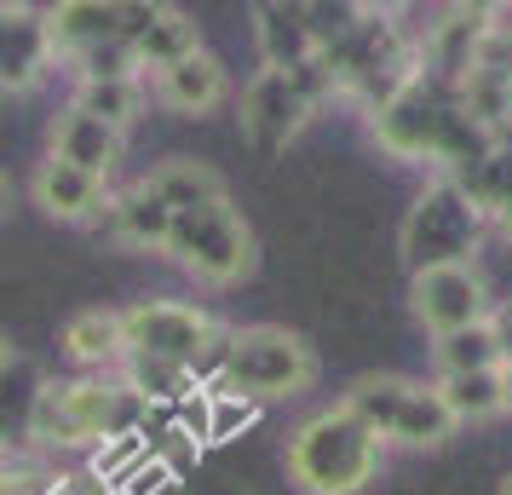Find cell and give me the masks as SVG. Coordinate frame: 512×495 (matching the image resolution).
Listing matches in <instances>:
<instances>
[{
	"label": "cell",
	"instance_id": "d6a6232c",
	"mask_svg": "<svg viewBox=\"0 0 512 495\" xmlns=\"http://www.w3.org/2000/svg\"><path fill=\"white\" fill-rule=\"evenodd\" d=\"M495 219H501V231L512 236V190H507V202H501V208H495Z\"/></svg>",
	"mask_w": 512,
	"mask_h": 495
},
{
	"label": "cell",
	"instance_id": "e0dca14e",
	"mask_svg": "<svg viewBox=\"0 0 512 495\" xmlns=\"http://www.w3.org/2000/svg\"><path fill=\"white\" fill-rule=\"evenodd\" d=\"M254 35H259V58L265 70H305L317 58V41L305 29V6H282V0H265L254 6Z\"/></svg>",
	"mask_w": 512,
	"mask_h": 495
},
{
	"label": "cell",
	"instance_id": "4fadbf2b",
	"mask_svg": "<svg viewBox=\"0 0 512 495\" xmlns=\"http://www.w3.org/2000/svg\"><path fill=\"white\" fill-rule=\"evenodd\" d=\"M29 196H35V208L47 213V219H58V225H98V213L110 202V190L98 185V179H87V173H75V167H64V162H52V156L35 167Z\"/></svg>",
	"mask_w": 512,
	"mask_h": 495
},
{
	"label": "cell",
	"instance_id": "ac0fdd59",
	"mask_svg": "<svg viewBox=\"0 0 512 495\" xmlns=\"http://www.w3.org/2000/svg\"><path fill=\"white\" fill-rule=\"evenodd\" d=\"M58 346H64V357H70L75 369H98V375H110V369H121V357H127V340H121V311H75L70 323H64V334H58Z\"/></svg>",
	"mask_w": 512,
	"mask_h": 495
},
{
	"label": "cell",
	"instance_id": "83f0119b",
	"mask_svg": "<svg viewBox=\"0 0 512 495\" xmlns=\"http://www.w3.org/2000/svg\"><path fill=\"white\" fill-rule=\"evenodd\" d=\"M489 334H495V352H501V363H512V300L501 311H489Z\"/></svg>",
	"mask_w": 512,
	"mask_h": 495
},
{
	"label": "cell",
	"instance_id": "8fae6325",
	"mask_svg": "<svg viewBox=\"0 0 512 495\" xmlns=\"http://www.w3.org/2000/svg\"><path fill=\"white\" fill-rule=\"evenodd\" d=\"M121 150H127V139H121L116 127L81 116V110H64V116L52 121V133H47L52 162L75 167V173H87V179H98V185H110V173L121 167Z\"/></svg>",
	"mask_w": 512,
	"mask_h": 495
},
{
	"label": "cell",
	"instance_id": "5bb4252c",
	"mask_svg": "<svg viewBox=\"0 0 512 495\" xmlns=\"http://www.w3.org/2000/svg\"><path fill=\"white\" fill-rule=\"evenodd\" d=\"M495 6H449L443 12V24H432V35H426V58H432V70L455 75L461 81L472 64H478V52H484V41L495 35Z\"/></svg>",
	"mask_w": 512,
	"mask_h": 495
},
{
	"label": "cell",
	"instance_id": "30bf717a",
	"mask_svg": "<svg viewBox=\"0 0 512 495\" xmlns=\"http://www.w3.org/2000/svg\"><path fill=\"white\" fill-rule=\"evenodd\" d=\"M58 64L47 35V6H0V98L35 93Z\"/></svg>",
	"mask_w": 512,
	"mask_h": 495
},
{
	"label": "cell",
	"instance_id": "f1b7e54d",
	"mask_svg": "<svg viewBox=\"0 0 512 495\" xmlns=\"http://www.w3.org/2000/svg\"><path fill=\"white\" fill-rule=\"evenodd\" d=\"M0 495H35V490H29L18 472H0Z\"/></svg>",
	"mask_w": 512,
	"mask_h": 495
},
{
	"label": "cell",
	"instance_id": "7402d4cb",
	"mask_svg": "<svg viewBox=\"0 0 512 495\" xmlns=\"http://www.w3.org/2000/svg\"><path fill=\"white\" fill-rule=\"evenodd\" d=\"M455 438V415L443 409L438 386H409V398L392 421V444L403 449H443Z\"/></svg>",
	"mask_w": 512,
	"mask_h": 495
},
{
	"label": "cell",
	"instance_id": "836d02e7",
	"mask_svg": "<svg viewBox=\"0 0 512 495\" xmlns=\"http://www.w3.org/2000/svg\"><path fill=\"white\" fill-rule=\"evenodd\" d=\"M495 495H512V472H507V478H501V490H495Z\"/></svg>",
	"mask_w": 512,
	"mask_h": 495
},
{
	"label": "cell",
	"instance_id": "603a6c76",
	"mask_svg": "<svg viewBox=\"0 0 512 495\" xmlns=\"http://www.w3.org/2000/svg\"><path fill=\"white\" fill-rule=\"evenodd\" d=\"M409 386H415V380H403V375H363V380H351V392L340 398V409H346L357 426H369L374 438L386 444L397 409H403V398H409Z\"/></svg>",
	"mask_w": 512,
	"mask_h": 495
},
{
	"label": "cell",
	"instance_id": "7c38bea8",
	"mask_svg": "<svg viewBox=\"0 0 512 495\" xmlns=\"http://www.w3.org/2000/svg\"><path fill=\"white\" fill-rule=\"evenodd\" d=\"M438 127H443V110L426 98V81H409L397 98H386L374 110V139L403 162L409 156H438Z\"/></svg>",
	"mask_w": 512,
	"mask_h": 495
},
{
	"label": "cell",
	"instance_id": "4dcf8cb0",
	"mask_svg": "<svg viewBox=\"0 0 512 495\" xmlns=\"http://www.w3.org/2000/svg\"><path fill=\"white\" fill-rule=\"evenodd\" d=\"M12 375V340H6V334H0V380Z\"/></svg>",
	"mask_w": 512,
	"mask_h": 495
},
{
	"label": "cell",
	"instance_id": "7a4b0ae2",
	"mask_svg": "<svg viewBox=\"0 0 512 495\" xmlns=\"http://www.w3.org/2000/svg\"><path fill=\"white\" fill-rule=\"evenodd\" d=\"M213 386L219 398L236 403H282L317 386V352L311 340L277 323H254V329H231L225 346L213 357Z\"/></svg>",
	"mask_w": 512,
	"mask_h": 495
},
{
	"label": "cell",
	"instance_id": "277c9868",
	"mask_svg": "<svg viewBox=\"0 0 512 495\" xmlns=\"http://www.w3.org/2000/svg\"><path fill=\"white\" fill-rule=\"evenodd\" d=\"M162 254L179 265V271H190L196 283L231 288L254 271V231H248V219H242V213L231 208V196H225V202H208V208L173 213Z\"/></svg>",
	"mask_w": 512,
	"mask_h": 495
},
{
	"label": "cell",
	"instance_id": "d4e9b609",
	"mask_svg": "<svg viewBox=\"0 0 512 495\" xmlns=\"http://www.w3.org/2000/svg\"><path fill=\"white\" fill-rule=\"evenodd\" d=\"M432 357H438L443 375H478V369H501V352H495V334H489V317L472 323V329H455L432 340Z\"/></svg>",
	"mask_w": 512,
	"mask_h": 495
},
{
	"label": "cell",
	"instance_id": "ffe728a7",
	"mask_svg": "<svg viewBox=\"0 0 512 495\" xmlns=\"http://www.w3.org/2000/svg\"><path fill=\"white\" fill-rule=\"evenodd\" d=\"M98 225H104V236H116V242H127V248H162L173 213H167L144 185H133V190H121V196L104 202Z\"/></svg>",
	"mask_w": 512,
	"mask_h": 495
},
{
	"label": "cell",
	"instance_id": "4316f807",
	"mask_svg": "<svg viewBox=\"0 0 512 495\" xmlns=\"http://www.w3.org/2000/svg\"><path fill=\"white\" fill-rule=\"evenodd\" d=\"M478 64H489V70H501L512 81V29H495L484 41V52H478Z\"/></svg>",
	"mask_w": 512,
	"mask_h": 495
},
{
	"label": "cell",
	"instance_id": "d6986e66",
	"mask_svg": "<svg viewBox=\"0 0 512 495\" xmlns=\"http://www.w3.org/2000/svg\"><path fill=\"white\" fill-rule=\"evenodd\" d=\"M139 185L167 213H190V208H208V202H225V179L208 162H196V156H167V162L150 167V179H139Z\"/></svg>",
	"mask_w": 512,
	"mask_h": 495
},
{
	"label": "cell",
	"instance_id": "5b68a950",
	"mask_svg": "<svg viewBox=\"0 0 512 495\" xmlns=\"http://www.w3.org/2000/svg\"><path fill=\"white\" fill-rule=\"evenodd\" d=\"M121 340H127V357H156V363L196 375L219 357L225 329L208 311L179 306V300H139V306L121 311Z\"/></svg>",
	"mask_w": 512,
	"mask_h": 495
},
{
	"label": "cell",
	"instance_id": "2e32d148",
	"mask_svg": "<svg viewBox=\"0 0 512 495\" xmlns=\"http://www.w3.org/2000/svg\"><path fill=\"white\" fill-rule=\"evenodd\" d=\"M47 35H52V52L75 64L81 52L121 41V6L116 0H64V6H47Z\"/></svg>",
	"mask_w": 512,
	"mask_h": 495
},
{
	"label": "cell",
	"instance_id": "cb8c5ba5",
	"mask_svg": "<svg viewBox=\"0 0 512 495\" xmlns=\"http://www.w3.org/2000/svg\"><path fill=\"white\" fill-rule=\"evenodd\" d=\"M443 409L461 421H495L501 415V369H478V375H443L438 380Z\"/></svg>",
	"mask_w": 512,
	"mask_h": 495
},
{
	"label": "cell",
	"instance_id": "44dd1931",
	"mask_svg": "<svg viewBox=\"0 0 512 495\" xmlns=\"http://www.w3.org/2000/svg\"><path fill=\"white\" fill-rule=\"evenodd\" d=\"M70 110L104 121V127H116L121 139H127V127H133L139 110H144V81L139 75H87V81H75Z\"/></svg>",
	"mask_w": 512,
	"mask_h": 495
},
{
	"label": "cell",
	"instance_id": "3957f363",
	"mask_svg": "<svg viewBox=\"0 0 512 495\" xmlns=\"http://www.w3.org/2000/svg\"><path fill=\"white\" fill-rule=\"evenodd\" d=\"M282 467L300 495H363L380 472V438L334 403L288 438Z\"/></svg>",
	"mask_w": 512,
	"mask_h": 495
},
{
	"label": "cell",
	"instance_id": "ba28073f",
	"mask_svg": "<svg viewBox=\"0 0 512 495\" xmlns=\"http://www.w3.org/2000/svg\"><path fill=\"white\" fill-rule=\"evenodd\" d=\"M311 110H317V104L300 93V81H294V75H282V70H259L254 81H248L242 104H236L248 144H254V150H265V156L288 150Z\"/></svg>",
	"mask_w": 512,
	"mask_h": 495
},
{
	"label": "cell",
	"instance_id": "9a60e30c",
	"mask_svg": "<svg viewBox=\"0 0 512 495\" xmlns=\"http://www.w3.org/2000/svg\"><path fill=\"white\" fill-rule=\"evenodd\" d=\"M156 98H162L167 110H179V116H208V110H219L231 98V75L202 47V52H190V58H179L173 70L156 75Z\"/></svg>",
	"mask_w": 512,
	"mask_h": 495
},
{
	"label": "cell",
	"instance_id": "1f68e13d",
	"mask_svg": "<svg viewBox=\"0 0 512 495\" xmlns=\"http://www.w3.org/2000/svg\"><path fill=\"white\" fill-rule=\"evenodd\" d=\"M6 213H12V179L0 173V219H6Z\"/></svg>",
	"mask_w": 512,
	"mask_h": 495
},
{
	"label": "cell",
	"instance_id": "52a82bcc",
	"mask_svg": "<svg viewBox=\"0 0 512 495\" xmlns=\"http://www.w3.org/2000/svg\"><path fill=\"white\" fill-rule=\"evenodd\" d=\"M409 306H415L420 329L443 340L455 329H472L489 317V294H484V277L472 265H426L409 277Z\"/></svg>",
	"mask_w": 512,
	"mask_h": 495
},
{
	"label": "cell",
	"instance_id": "484cf974",
	"mask_svg": "<svg viewBox=\"0 0 512 495\" xmlns=\"http://www.w3.org/2000/svg\"><path fill=\"white\" fill-rule=\"evenodd\" d=\"M121 369H127V386L139 392L144 403L150 398H179L185 392V369H173V363H156V357H121Z\"/></svg>",
	"mask_w": 512,
	"mask_h": 495
},
{
	"label": "cell",
	"instance_id": "9c48e42d",
	"mask_svg": "<svg viewBox=\"0 0 512 495\" xmlns=\"http://www.w3.org/2000/svg\"><path fill=\"white\" fill-rule=\"evenodd\" d=\"M121 47L133 70H173L179 58L202 52V29L185 6H121Z\"/></svg>",
	"mask_w": 512,
	"mask_h": 495
},
{
	"label": "cell",
	"instance_id": "6da1fadb",
	"mask_svg": "<svg viewBox=\"0 0 512 495\" xmlns=\"http://www.w3.org/2000/svg\"><path fill=\"white\" fill-rule=\"evenodd\" d=\"M150 403L110 375H81V380H47L29 403V438L41 449H87L104 438L133 432Z\"/></svg>",
	"mask_w": 512,
	"mask_h": 495
},
{
	"label": "cell",
	"instance_id": "f546056e",
	"mask_svg": "<svg viewBox=\"0 0 512 495\" xmlns=\"http://www.w3.org/2000/svg\"><path fill=\"white\" fill-rule=\"evenodd\" d=\"M501 415H512V363H501Z\"/></svg>",
	"mask_w": 512,
	"mask_h": 495
},
{
	"label": "cell",
	"instance_id": "8992f818",
	"mask_svg": "<svg viewBox=\"0 0 512 495\" xmlns=\"http://www.w3.org/2000/svg\"><path fill=\"white\" fill-rule=\"evenodd\" d=\"M472 236H478V202L461 185H438L415 202L409 225H403V248H409L415 271H426V265H466Z\"/></svg>",
	"mask_w": 512,
	"mask_h": 495
}]
</instances>
